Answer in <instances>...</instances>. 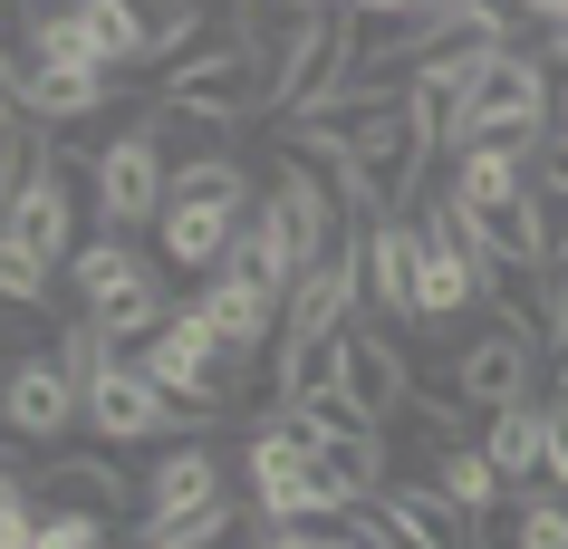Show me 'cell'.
Instances as JSON below:
<instances>
[{
  "instance_id": "cell-1",
  "label": "cell",
  "mask_w": 568,
  "mask_h": 549,
  "mask_svg": "<svg viewBox=\"0 0 568 549\" xmlns=\"http://www.w3.org/2000/svg\"><path fill=\"white\" fill-rule=\"evenodd\" d=\"M241 491H251V511L280 520V530H318V520H347L366 511V501H347V482H337L328 462H318V434L280 405L270 425H251V444H241Z\"/></svg>"
},
{
  "instance_id": "cell-2",
  "label": "cell",
  "mask_w": 568,
  "mask_h": 549,
  "mask_svg": "<svg viewBox=\"0 0 568 549\" xmlns=\"http://www.w3.org/2000/svg\"><path fill=\"white\" fill-rule=\"evenodd\" d=\"M481 299H501V261L481 251V232L453 213V193L434 183L415 203V328H453Z\"/></svg>"
},
{
  "instance_id": "cell-3",
  "label": "cell",
  "mask_w": 568,
  "mask_h": 549,
  "mask_svg": "<svg viewBox=\"0 0 568 549\" xmlns=\"http://www.w3.org/2000/svg\"><path fill=\"white\" fill-rule=\"evenodd\" d=\"M68 299L88 308V318L116 337L125 357H135L145 337L174 328V299H164V279H154V261L125 242V232H106V242H78V261H68Z\"/></svg>"
},
{
  "instance_id": "cell-4",
  "label": "cell",
  "mask_w": 568,
  "mask_h": 549,
  "mask_svg": "<svg viewBox=\"0 0 568 549\" xmlns=\"http://www.w3.org/2000/svg\"><path fill=\"white\" fill-rule=\"evenodd\" d=\"M251 213H261V193H251V174H241L232 154L174 174V203H164V222H154V232H164V261L212 279L222 261H232V242H241V222H251Z\"/></svg>"
},
{
  "instance_id": "cell-5",
  "label": "cell",
  "mask_w": 568,
  "mask_h": 549,
  "mask_svg": "<svg viewBox=\"0 0 568 549\" xmlns=\"http://www.w3.org/2000/svg\"><path fill=\"white\" fill-rule=\"evenodd\" d=\"M135 530L145 540H222L232 530V482H222V454H212L203 434L164 444V462L135 491Z\"/></svg>"
},
{
  "instance_id": "cell-6",
  "label": "cell",
  "mask_w": 568,
  "mask_h": 549,
  "mask_svg": "<svg viewBox=\"0 0 568 549\" xmlns=\"http://www.w3.org/2000/svg\"><path fill=\"white\" fill-rule=\"evenodd\" d=\"M357 78V10H300L290 20V39L270 49V116L290 125V116H308V106H328L337 88Z\"/></svg>"
},
{
  "instance_id": "cell-7",
  "label": "cell",
  "mask_w": 568,
  "mask_h": 549,
  "mask_svg": "<svg viewBox=\"0 0 568 549\" xmlns=\"http://www.w3.org/2000/svg\"><path fill=\"white\" fill-rule=\"evenodd\" d=\"M135 357H145V376L164 386V396H174V434H193V425H212V415H222L232 357H222V337H212L203 318H193V299H183V308H174V328H164V337H145Z\"/></svg>"
},
{
  "instance_id": "cell-8",
  "label": "cell",
  "mask_w": 568,
  "mask_h": 549,
  "mask_svg": "<svg viewBox=\"0 0 568 549\" xmlns=\"http://www.w3.org/2000/svg\"><path fill=\"white\" fill-rule=\"evenodd\" d=\"M20 49H39V59H78V68H135L154 59L145 49V20L125 10V0H78V10H39L30 30H20Z\"/></svg>"
},
{
  "instance_id": "cell-9",
  "label": "cell",
  "mask_w": 568,
  "mask_h": 549,
  "mask_svg": "<svg viewBox=\"0 0 568 549\" xmlns=\"http://www.w3.org/2000/svg\"><path fill=\"white\" fill-rule=\"evenodd\" d=\"M97 213H106V232H154L164 222V203H174V164H164V145H154V125H125L116 145L97 154Z\"/></svg>"
},
{
  "instance_id": "cell-10",
  "label": "cell",
  "mask_w": 568,
  "mask_h": 549,
  "mask_svg": "<svg viewBox=\"0 0 568 549\" xmlns=\"http://www.w3.org/2000/svg\"><path fill=\"white\" fill-rule=\"evenodd\" d=\"M164 96H183V106H203V116H222V125H251L270 106V59L251 49V39L203 49V59H183L174 78H164Z\"/></svg>"
},
{
  "instance_id": "cell-11",
  "label": "cell",
  "mask_w": 568,
  "mask_h": 549,
  "mask_svg": "<svg viewBox=\"0 0 568 549\" xmlns=\"http://www.w3.org/2000/svg\"><path fill=\"white\" fill-rule=\"evenodd\" d=\"M539 328H520V318H501L491 337H473L463 357H453V386H463V405H481V415H501V405H530V376H539Z\"/></svg>"
},
{
  "instance_id": "cell-12",
  "label": "cell",
  "mask_w": 568,
  "mask_h": 549,
  "mask_svg": "<svg viewBox=\"0 0 568 549\" xmlns=\"http://www.w3.org/2000/svg\"><path fill=\"white\" fill-rule=\"evenodd\" d=\"M193 318H203L212 337H222V357H261V347H280V318H290V299L280 289H261L251 271H212L203 299H193Z\"/></svg>"
},
{
  "instance_id": "cell-13",
  "label": "cell",
  "mask_w": 568,
  "mask_h": 549,
  "mask_svg": "<svg viewBox=\"0 0 568 549\" xmlns=\"http://www.w3.org/2000/svg\"><path fill=\"white\" fill-rule=\"evenodd\" d=\"M106 68H78V59H39V49H10V106L39 125H78L106 106Z\"/></svg>"
},
{
  "instance_id": "cell-14",
  "label": "cell",
  "mask_w": 568,
  "mask_h": 549,
  "mask_svg": "<svg viewBox=\"0 0 568 549\" xmlns=\"http://www.w3.org/2000/svg\"><path fill=\"white\" fill-rule=\"evenodd\" d=\"M88 434H106V444H145V434H174V396L145 376V357H106V376L88 386Z\"/></svg>"
},
{
  "instance_id": "cell-15",
  "label": "cell",
  "mask_w": 568,
  "mask_h": 549,
  "mask_svg": "<svg viewBox=\"0 0 568 549\" xmlns=\"http://www.w3.org/2000/svg\"><path fill=\"white\" fill-rule=\"evenodd\" d=\"M366 520L386 530V549H481L473 511H453L434 482H386L376 501H366Z\"/></svg>"
},
{
  "instance_id": "cell-16",
  "label": "cell",
  "mask_w": 568,
  "mask_h": 549,
  "mask_svg": "<svg viewBox=\"0 0 568 549\" xmlns=\"http://www.w3.org/2000/svg\"><path fill=\"white\" fill-rule=\"evenodd\" d=\"M0 251H30V261H49L68 279V261H78V183H68V164L39 174L30 193H10V242Z\"/></svg>"
},
{
  "instance_id": "cell-17",
  "label": "cell",
  "mask_w": 568,
  "mask_h": 549,
  "mask_svg": "<svg viewBox=\"0 0 568 549\" xmlns=\"http://www.w3.org/2000/svg\"><path fill=\"white\" fill-rule=\"evenodd\" d=\"M68 425H88V396L59 357H10V434L20 444H59Z\"/></svg>"
},
{
  "instance_id": "cell-18",
  "label": "cell",
  "mask_w": 568,
  "mask_h": 549,
  "mask_svg": "<svg viewBox=\"0 0 568 549\" xmlns=\"http://www.w3.org/2000/svg\"><path fill=\"white\" fill-rule=\"evenodd\" d=\"M357 289L376 318H415V213H376L357 232Z\"/></svg>"
},
{
  "instance_id": "cell-19",
  "label": "cell",
  "mask_w": 568,
  "mask_h": 549,
  "mask_svg": "<svg viewBox=\"0 0 568 549\" xmlns=\"http://www.w3.org/2000/svg\"><path fill=\"white\" fill-rule=\"evenodd\" d=\"M444 193H453V213L473 222H501V213H520V203H530V164H520V154H453L444 164Z\"/></svg>"
},
{
  "instance_id": "cell-20",
  "label": "cell",
  "mask_w": 568,
  "mask_h": 549,
  "mask_svg": "<svg viewBox=\"0 0 568 549\" xmlns=\"http://www.w3.org/2000/svg\"><path fill=\"white\" fill-rule=\"evenodd\" d=\"M481 454L501 462V482L510 491H539L549 482V454H559V425H549V405H501L491 425H481Z\"/></svg>"
},
{
  "instance_id": "cell-21",
  "label": "cell",
  "mask_w": 568,
  "mask_h": 549,
  "mask_svg": "<svg viewBox=\"0 0 568 549\" xmlns=\"http://www.w3.org/2000/svg\"><path fill=\"white\" fill-rule=\"evenodd\" d=\"M222 271H251V279H261V289H280V299L300 289L308 251H300V232H290V213H280L270 193H261V213L241 222V242H232V261H222Z\"/></svg>"
},
{
  "instance_id": "cell-22",
  "label": "cell",
  "mask_w": 568,
  "mask_h": 549,
  "mask_svg": "<svg viewBox=\"0 0 568 549\" xmlns=\"http://www.w3.org/2000/svg\"><path fill=\"white\" fill-rule=\"evenodd\" d=\"M347 396L386 425L395 405L415 396V376H405V357H395V337H366V328H347Z\"/></svg>"
},
{
  "instance_id": "cell-23",
  "label": "cell",
  "mask_w": 568,
  "mask_h": 549,
  "mask_svg": "<svg viewBox=\"0 0 568 549\" xmlns=\"http://www.w3.org/2000/svg\"><path fill=\"white\" fill-rule=\"evenodd\" d=\"M145 125H154V145H164V164H174V174H193V164H222V154H232V135H241V125L203 116V106H183V96H164Z\"/></svg>"
},
{
  "instance_id": "cell-24",
  "label": "cell",
  "mask_w": 568,
  "mask_h": 549,
  "mask_svg": "<svg viewBox=\"0 0 568 549\" xmlns=\"http://www.w3.org/2000/svg\"><path fill=\"white\" fill-rule=\"evenodd\" d=\"M434 491H444V501H453V511H501V462H491V454H481V444H444V454H434Z\"/></svg>"
},
{
  "instance_id": "cell-25",
  "label": "cell",
  "mask_w": 568,
  "mask_h": 549,
  "mask_svg": "<svg viewBox=\"0 0 568 549\" xmlns=\"http://www.w3.org/2000/svg\"><path fill=\"white\" fill-rule=\"evenodd\" d=\"M39 174H59V154H49V125L10 106V116H0V183H10V193H30Z\"/></svg>"
},
{
  "instance_id": "cell-26",
  "label": "cell",
  "mask_w": 568,
  "mask_h": 549,
  "mask_svg": "<svg viewBox=\"0 0 568 549\" xmlns=\"http://www.w3.org/2000/svg\"><path fill=\"white\" fill-rule=\"evenodd\" d=\"M510 549H568V491H520L510 501Z\"/></svg>"
},
{
  "instance_id": "cell-27",
  "label": "cell",
  "mask_w": 568,
  "mask_h": 549,
  "mask_svg": "<svg viewBox=\"0 0 568 549\" xmlns=\"http://www.w3.org/2000/svg\"><path fill=\"white\" fill-rule=\"evenodd\" d=\"M125 10L145 20V49H154V59L193 49V30H203V0H125Z\"/></svg>"
},
{
  "instance_id": "cell-28",
  "label": "cell",
  "mask_w": 568,
  "mask_h": 549,
  "mask_svg": "<svg viewBox=\"0 0 568 549\" xmlns=\"http://www.w3.org/2000/svg\"><path fill=\"white\" fill-rule=\"evenodd\" d=\"M39 549H116V530H106V511H88V501H59V511L39 520Z\"/></svg>"
},
{
  "instance_id": "cell-29",
  "label": "cell",
  "mask_w": 568,
  "mask_h": 549,
  "mask_svg": "<svg viewBox=\"0 0 568 549\" xmlns=\"http://www.w3.org/2000/svg\"><path fill=\"white\" fill-rule=\"evenodd\" d=\"M0 289H10V308H49L59 271H49V261H30V251H0Z\"/></svg>"
},
{
  "instance_id": "cell-30",
  "label": "cell",
  "mask_w": 568,
  "mask_h": 549,
  "mask_svg": "<svg viewBox=\"0 0 568 549\" xmlns=\"http://www.w3.org/2000/svg\"><path fill=\"white\" fill-rule=\"evenodd\" d=\"M39 520H49V511H39V501H30L20 482L0 491V549H39Z\"/></svg>"
},
{
  "instance_id": "cell-31",
  "label": "cell",
  "mask_w": 568,
  "mask_h": 549,
  "mask_svg": "<svg viewBox=\"0 0 568 549\" xmlns=\"http://www.w3.org/2000/svg\"><path fill=\"white\" fill-rule=\"evenodd\" d=\"M549 366L568 376V271L549 279Z\"/></svg>"
},
{
  "instance_id": "cell-32",
  "label": "cell",
  "mask_w": 568,
  "mask_h": 549,
  "mask_svg": "<svg viewBox=\"0 0 568 549\" xmlns=\"http://www.w3.org/2000/svg\"><path fill=\"white\" fill-rule=\"evenodd\" d=\"M78 491H88V511H116V462H68Z\"/></svg>"
},
{
  "instance_id": "cell-33",
  "label": "cell",
  "mask_w": 568,
  "mask_h": 549,
  "mask_svg": "<svg viewBox=\"0 0 568 549\" xmlns=\"http://www.w3.org/2000/svg\"><path fill=\"white\" fill-rule=\"evenodd\" d=\"M251 549H328V540H318V530H280V520H261V540H251Z\"/></svg>"
},
{
  "instance_id": "cell-34",
  "label": "cell",
  "mask_w": 568,
  "mask_h": 549,
  "mask_svg": "<svg viewBox=\"0 0 568 549\" xmlns=\"http://www.w3.org/2000/svg\"><path fill=\"white\" fill-rule=\"evenodd\" d=\"M549 125H559V135H568V78H559V88H549Z\"/></svg>"
},
{
  "instance_id": "cell-35",
  "label": "cell",
  "mask_w": 568,
  "mask_h": 549,
  "mask_svg": "<svg viewBox=\"0 0 568 549\" xmlns=\"http://www.w3.org/2000/svg\"><path fill=\"white\" fill-rule=\"evenodd\" d=\"M135 549H222V540H135Z\"/></svg>"
},
{
  "instance_id": "cell-36",
  "label": "cell",
  "mask_w": 568,
  "mask_h": 549,
  "mask_svg": "<svg viewBox=\"0 0 568 549\" xmlns=\"http://www.w3.org/2000/svg\"><path fill=\"white\" fill-rule=\"evenodd\" d=\"M30 10H78V0H30Z\"/></svg>"
},
{
  "instance_id": "cell-37",
  "label": "cell",
  "mask_w": 568,
  "mask_h": 549,
  "mask_svg": "<svg viewBox=\"0 0 568 549\" xmlns=\"http://www.w3.org/2000/svg\"><path fill=\"white\" fill-rule=\"evenodd\" d=\"M280 10H318V0H280Z\"/></svg>"
}]
</instances>
